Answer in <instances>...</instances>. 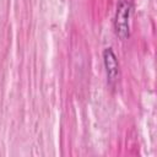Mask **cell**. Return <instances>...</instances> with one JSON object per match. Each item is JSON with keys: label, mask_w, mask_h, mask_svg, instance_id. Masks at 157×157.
<instances>
[{"label": "cell", "mask_w": 157, "mask_h": 157, "mask_svg": "<svg viewBox=\"0 0 157 157\" xmlns=\"http://www.w3.org/2000/svg\"><path fill=\"white\" fill-rule=\"evenodd\" d=\"M132 12L131 0H120L115 12L114 29L117 36L125 40L130 36V16Z\"/></svg>", "instance_id": "cell-1"}, {"label": "cell", "mask_w": 157, "mask_h": 157, "mask_svg": "<svg viewBox=\"0 0 157 157\" xmlns=\"http://www.w3.org/2000/svg\"><path fill=\"white\" fill-rule=\"evenodd\" d=\"M103 60H104L108 82L110 86H114L119 78V64H118L115 54L113 53V50L110 48H107L103 52Z\"/></svg>", "instance_id": "cell-2"}]
</instances>
